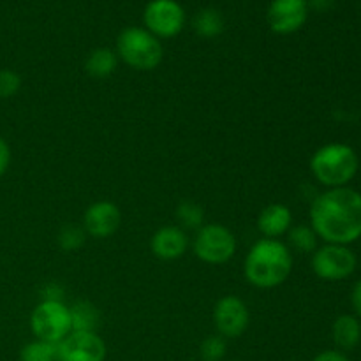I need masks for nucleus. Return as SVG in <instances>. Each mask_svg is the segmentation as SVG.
Masks as SVG:
<instances>
[{"instance_id":"obj_7","label":"nucleus","mask_w":361,"mask_h":361,"mask_svg":"<svg viewBox=\"0 0 361 361\" xmlns=\"http://www.w3.org/2000/svg\"><path fill=\"white\" fill-rule=\"evenodd\" d=\"M355 252L348 245H334L326 243L323 247H317L312 254V270L321 281L338 282L351 277L356 270Z\"/></svg>"},{"instance_id":"obj_16","label":"nucleus","mask_w":361,"mask_h":361,"mask_svg":"<svg viewBox=\"0 0 361 361\" xmlns=\"http://www.w3.org/2000/svg\"><path fill=\"white\" fill-rule=\"evenodd\" d=\"M118 67V55L109 48H97L90 51L85 60V71L90 78L104 80L109 78Z\"/></svg>"},{"instance_id":"obj_27","label":"nucleus","mask_w":361,"mask_h":361,"mask_svg":"<svg viewBox=\"0 0 361 361\" xmlns=\"http://www.w3.org/2000/svg\"><path fill=\"white\" fill-rule=\"evenodd\" d=\"M312 361H349L348 356L341 351H323L316 356Z\"/></svg>"},{"instance_id":"obj_23","label":"nucleus","mask_w":361,"mask_h":361,"mask_svg":"<svg viewBox=\"0 0 361 361\" xmlns=\"http://www.w3.org/2000/svg\"><path fill=\"white\" fill-rule=\"evenodd\" d=\"M226 338H222L221 335H212V337H207L203 342H201L200 355L203 361H222L226 356Z\"/></svg>"},{"instance_id":"obj_18","label":"nucleus","mask_w":361,"mask_h":361,"mask_svg":"<svg viewBox=\"0 0 361 361\" xmlns=\"http://www.w3.org/2000/svg\"><path fill=\"white\" fill-rule=\"evenodd\" d=\"M192 27L200 37H219V35L224 32V18H222V14L219 13V11L207 7V9H201L200 13L194 16Z\"/></svg>"},{"instance_id":"obj_13","label":"nucleus","mask_w":361,"mask_h":361,"mask_svg":"<svg viewBox=\"0 0 361 361\" xmlns=\"http://www.w3.org/2000/svg\"><path fill=\"white\" fill-rule=\"evenodd\" d=\"M189 238L180 226H162L154 233L150 249L157 259L175 261L187 252Z\"/></svg>"},{"instance_id":"obj_10","label":"nucleus","mask_w":361,"mask_h":361,"mask_svg":"<svg viewBox=\"0 0 361 361\" xmlns=\"http://www.w3.org/2000/svg\"><path fill=\"white\" fill-rule=\"evenodd\" d=\"M309 18L307 0H271L267 11V21L271 32L279 35H291L298 32Z\"/></svg>"},{"instance_id":"obj_20","label":"nucleus","mask_w":361,"mask_h":361,"mask_svg":"<svg viewBox=\"0 0 361 361\" xmlns=\"http://www.w3.org/2000/svg\"><path fill=\"white\" fill-rule=\"evenodd\" d=\"M59 360V344L37 341L28 342L20 351V361H56ZM60 361V360H59Z\"/></svg>"},{"instance_id":"obj_15","label":"nucleus","mask_w":361,"mask_h":361,"mask_svg":"<svg viewBox=\"0 0 361 361\" xmlns=\"http://www.w3.org/2000/svg\"><path fill=\"white\" fill-rule=\"evenodd\" d=\"M331 337L335 345L342 351H351L361 341V323L356 316L344 314L334 321L331 326Z\"/></svg>"},{"instance_id":"obj_2","label":"nucleus","mask_w":361,"mask_h":361,"mask_svg":"<svg viewBox=\"0 0 361 361\" xmlns=\"http://www.w3.org/2000/svg\"><path fill=\"white\" fill-rule=\"evenodd\" d=\"M291 271L293 254L281 240H257L243 261V275L257 289L279 288L288 281Z\"/></svg>"},{"instance_id":"obj_4","label":"nucleus","mask_w":361,"mask_h":361,"mask_svg":"<svg viewBox=\"0 0 361 361\" xmlns=\"http://www.w3.org/2000/svg\"><path fill=\"white\" fill-rule=\"evenodd\" d=\"M116 55L130 69L147 73L161 66L164 59V48L161 39L150 34L147 28L127 27L116 39Z\"/></svg>"},{"instance_id":"obj_9","label":"nucleus","mask_w":361,"mask_h":361,"mask_svg":"<svg viewBox=\"0 0 361 361\" xmlns=\"http://www.w3.org/2000/svg\"><path fill=\"white\" fill-rule=\"evenodd\" d=\"M214 323L222 338H238L250 323L249 307L238 296H222L214 307Z\"/></svg>"},{"instance_id":"obj_24","label":"nucleus","mask_w":361,"mask_h":361,"mask_svg":"<svg viewBox=\"0 0 361 361\" xmlns=\"http://www.w3.org/2000/svg\"><path fill=\"white\" fill-rule=\"evenodd\" d=\"M21 76L13 69H0V99H9L20 92Z\"/></svg>"},{"instance_id":"obj_29","label":"nucleus","mask_w":361,"mask_h":361,"mask_svg":"<svg viewBox=\"0 0 361 361\" xmlns=\"http://www.w3.org/2000/svg\"><path fill=\"white\" fill-rule=\"evenodd\" d=\"M307 2H309V9L312 7L316 11H328L334 7L335 0H307Z\"/></svg>"},{"instance_id":"obj_26","label":"nucleus","mask_w":361,"mask_h":361,"mask_svg":"<svg viewBox=\"0 0 361 361\" xmlns=\"http://www.w3.org/2000/svg\"><path fill=\"white\" fill-rule=\"evenodd\" d=\"M63 289L59 284H48L42 289V302H62ZM63 303V302H62Z\"/></svg>"},{"instance_id":"obj_6","label":"nucleus","mask_w":361,"mask_h":361,"mask_svg":"<svg viewBox=\"0 0 361 361\" xmlns=\"http://www.w3.org/2000/svg\"><path fill=\"white\" fill-rule=\"evenodd\" d=\"M30 330L37 341L60 344L73 331L69 309L62 302H41L32 310Z\"/></svg>"},{"instance_id":"obj_1","label":"nucleus","mask_w":361,"mask_h":361,"mask_svg":"<svg viewBox=\"0 0 361 361\" xmlns=\"http://www.w3.org/2000/svg\"><path fill=\"white\" fill-rule=\"evenodd\" d=\"M310 228L326 243H355L361 238V192L351 187L324 190L310 204Z\"/></svg>"},{"instance_id":"obj_11","label":"nucleus","mask_w":361,"mask_h":361,"mask_svg":"<svg viewBox=\"0 0 361 361\" xmlns=\"http://www.w3.org/2000/svg\"><path fill=\"white\" fill-rule=\"evenodd\" d=\"M108 349L95 331H71L59 344L60 361H104Z\"/></svg>"},{"instance_id":"obj_22","label":"nucleus","mask_w":361,"mask_h":361,"mask_svg":"<svg viewBox=\"0 0 361 361\" xmlns=\"http://www.w3.org/2000/svg\"><path fill=\"white\" fill-rule=\"evenodd\" d=\"M56 242H59V247L63 252H74V250L81 249L85 245V242H87V233L80 226L67 224L60 229Z\"/></svg>"},{"instance_id":"obj_12","label":"nucleus","mask_w":361,"mask_h":361,"mask_svg":"<svg viewBox=\"0 0 361 361\" xmlns=\"http://www.w3.org/2000/svg\"><path fill=\"white\" fill-rule=\"evenodd\" d=\"M120 224H122V212L113 201H95L85 210L83 229L92 238H109L118 231Z\"/></svg>"},{"instance_id":"obj_25","label":"nucleus","mask_w":361,"mask_h":361,"mask_svg":"<svg viewBox=\"0 0 361 361\" xmlns=\"http://www.w3.org/2000/svg\"><path fill=\"white\" fill-rule=\"evenodd\" d=\"M11 166V147L2 136H0V178L7 173Z\"/></svg>"},{"instance_id":"obj_5","label":"nucleus","mask_w":361,"mask_h":361,"mask_svg":"<svg viewBox=\"0 0 361 361\" xmlns=\"http://www.w3.org/2000/svg\"><path fill=\"white\" fill-rule=\"evenodd\" d=\"M236 247L238 242L231 229L217 222L201 226L194 238V254L197 259L214 267L228 263L235 256Z\"/></svg>"},{"instance_id":"obj_14","label":"nucleus","mask_w":361,"mask_h":361,"mask_svg":"<svg viewBox=\"0 0 361 361\" xmlns=\"http://www.w3.org/2000/svg\"><path fill=\"white\" fill-rule=\"evenodd\" d=\"M293 226V214L289 207L282 203H271L263 208L257 217V229L264 238L279 240V236L286 235Z\"/></svg>"},{"instance_id":"obj_3","label":"nucleus","mask_w":361,"mask_h":361,"mask_svg":"<svg viewBox=\"0 0 361 361\" xmlns=\"http://www.w3.org/2000/svg\"><path fill=\"white\" fill-rule=\"evenodd\" d=\"M360 169L358 154L345 143H328L310 157V171L328 189L348 187Z\"/></svg>"},{"instance_id":"obj_19","label":"nucleus","mask_w":361,"mask_h":361,"mask_svg":"<svg viewBox=\"0 0 361 361\" xmlns=\"http://www.w3.org/2000/svg\"><path fill=\"white\" fill-rule=\"evenodd\" d=\"M288 238L289 243L293 245V249L298 250L302 254H310L316 252L317 249V235L310 226L305 224H298V226H291V229L288 231Z\"/></svg>"},{"instance_id":"obj_17","label":"nucleus","mask_w":361,"mask_h":361,"mask_svg":"<svg viewBox=\"0 0 361 361\" xmlns=\"http://www.w3.org/2000/svg\"><path fill=\"white\" fill-rule=\"evenodd\" d=\"M73 331H95L101 321L97 307L90 302H78L69 309Z\"/></svg>"},{"instance_id":"obj_8","label":"nucleus","mask_w":361,"mask_h":361,"mask_svg":"<svg viewBox=\"0 0 361 361\" xmlns=\"http://www.w3.org/2000/svg\"><path fill=\"white\" fill-rule=\"evenodd\" d=\"M185 20V11L176 0H150L143 13L145 28L157 39L176 37Z\"/></svg>"},{"instance_id":"obj_21","label":"nucleus","mask_w":361,"mask_h":361,"mask_svg":"<svg viewBox=\"0 0 361 361\" xmlns=\"http://www.w3.org/2000/svg\"><path fill=\"white\" fill-rule=\"evenodd\" d=\"M176 219L183 228L200 229L201 226H204V210L194 201H182L176 207Z\"/></svg>"},{"instance_id":"obj_28","label":"nucleus","mask_w":361,"mask_h":361,"mask_svg":"<svg viewBox=\"0 0 361 361\" xmlns=\"http://www.w3.org/2000/svg\"><path fill=\"white\" fill-rule=\"evenodd\" d=\"M351 305H353V310H355L356 316L361 317V279L358 282H356L355 288H353Z\"/></svg>"}]
</instances>
